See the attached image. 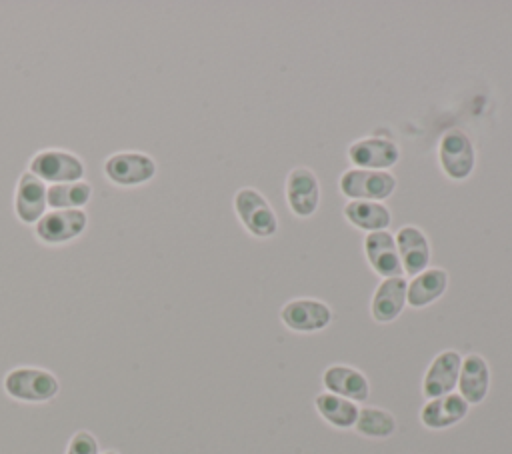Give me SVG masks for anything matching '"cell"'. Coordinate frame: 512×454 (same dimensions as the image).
<instances>
[{
  "mask_svg": "<svg viewBox=\"0 0 512 454\" xmlns=\"http://www.w3.org/2000/svg\"><path fill=\"white\" fill-rule=\"evenodd\" d=\"M2 386L10 398L20 402H32V404L48 402L60 390V382L50 370L34 368V366L12 368L4 376Z\"/></svg>",
  "mask_w": 512,
  "mask_h": 454,
  "instance_id": "obj_1",
  "label": "cell"
},
{
  "mask_svg": "<svg viewBox=\"0 0 512 454\" xmlns=\"http://www.w3.org/2000/svg\"><path fill=\"white\" fill-rule=\"evenodd\" d=\"M232 204L238 220L252 236L270 238L278 232V216L260 190L244 186L234 194Z\"/></svg>",
  "mask_w": 512,
  "mask_h": 454,
  "instance_id": "obj_2",
  "label": "cell"
},
{
  "mask_svg": "<svg viewBox=\"0 0 512 454\" xmlns=\"http://www.w3.org/2000/svg\"><path fill=\"white\" fill-rule=\"evenodd\" d=\"M396 186H398L396 176L388 170L350 168L338 180L340 192L350 200L382 202L392 196Z\"/></svg>",
  "mask_w": 512,
  "mask_h": 454,
  "instance_id": "obj_3",
  "label": "cell"
},
{
  "mask_svg": "<svg viewBox=\"0 0 512 454\" xmlns=\"http://www.w3.org/2000/svg\"><path fill=\"white\" fill-rule=\"evenodd\" d=\"M438 162L450 180H466L476 166V150L462 128H450L438 144Z\"/></svg>",
  "mask_w": 512,
  "mask_h": 454,
  "instance_id": "obj_4",
  "label": "cell"
},
{
  "mask_svg": "<svg viewBox=\"0 0 512 454\" xmlns=\"http://www.w3.org/2000/svg\"><path fill=\"white\" fill-rule=\"evenodd\" d=\"M28 172L38 176L42 182H76L84 176V162L68 150L48 148L34 154L28 164Z\"/></svg>",
  "mask_w": 512,
  "mask_h": 454,
  "instance_id": "obj_5",
  "label": "cell"
},
{
  "mask_svg": "<svg viewBox=\"0 0 512 454\" xmlns=\"http://www.w3.org/2000/svg\"><path fill=\"white\" fill-rule=\"evenodd\" d=\"M280 320L292 332H320L332 322V308L318 298H294L280 308Z\"/></svg>",
  "mask_w": 512,
  "mask_h": 454,
  "instance_id": "obj_6",
  "label": "cell"
},
{
  "mask_svg": "<svg viewBox=\"0 0 512 454\" xmlns=\"http://www.w3.org/2000/svg\"><path fill=\"white\" fill-rule=\"evenodd\" d=\"M286 202L294 216L310 218L320 206V182L314 170L296 166L286 176Z\"/></svg>",
  "mask_w": 512,
  "mask_h": 454,
  "instance_id": "obj_7",
  "label": "cell"
},
{
  "mask_svg": "<svg viewBox=\"0 0 512 454\" xmlns=\"http://www.w3.org/2000/svg\"><path fill=\"white\" fill-rule=\"evenodd\" d=\"M104 174L118 186H138L154 178L156 162L144 152H116L106 158Z\"/></svg>",
  "mask_w": 512,
  "mask_h": 454,
  "instance_id": "obj_8",
  "label": "cell"
},
{
  "mask_svg": "<svg viewBox=\"0 0 512 454\" xmlns=\"http://www.w3.org/2000/svg\"><path fill=\"white\" fill-rule=\"evenodd\" d=\"M348 160L362 170H388L400 160V148L390 138L366 136L348 146Z\"/></svg>",
  "mask_w": 512,
  "mask_h": 454,
  "instance_id": "obj_9",
  "label": "cell"
},
{
  "mask_svg": "<svg viewBox=\"0 0 512 454\" xmlns=\"http://www.w3.org/2000/svg\"><path fill=\"white\" fill-rule=\"evenodd\" d=\"M86 224H88V216L82 208L52 210V212H46L34 224V232L46 244H62L80 236Z\"/></svg>",
  "mask_w": 512,
  "mask_h": 454,
  "instance_id": "obj_10",
  "label": "cell"
},
{
  "mask_svg": "<svg viewBox=\"0 0 512 454\" xmlns=\"http://www.w3.org/2000/svg\"><path fill=\"white\" fill-rule=\"evenodd\" d=\"M462 366V354L456 350H442L434 356L422 380V394L430 398H438L454 392L458 384V374Z\"/></svg>",
  "mask_w": 512,
  "mask_h": 454,
  "instance_id": "obj_11",
  "label": "cell"
},
{
  "mask_svg": "<svg viewBox=\"0 0 512 454\" xmlns=\"http://www.w3.org/2000/svg\"><path fill=\"white\" fill-rule=\"evenodd\" d=\"M364 254L370 264V268L382 276V278H394L402 276V264L396 248L394 234L388 230H378V232H368L364 236Z\"/></svg>",
  "mask_w": 512,
  "mask_h": 454,
  "instance_id": "obj_12",
  "label": "cell"
},
{
  "mask_svg": "<svg viewBox=\"0 0 512 454\" xmlns=\"http://www.w3.org/2000/svg\"><path fill=\"white\" fill-rule=\"evenodd\" d=\"M394 240H396V248H398V256H400L404 274L416 276L428 268L432 250H430V242H428V236L424 234V230H420L414 224H406L394 234Z\"/></svg>",
  "mask_w": 512,
  "mask_h": 454,
  "instance_id": "obj_13",
  "label": "cell"
},
{
  "mask_svg": "<svg viewBox=\"0 0 512 454\" xmlns=\"http://www.w3.org/2000/svg\"><path fill=\"white\" fill-rule=\"evenodd\" d=\"M326 392L338 394L352 402H366L370 396V382L364 372L348 364H332L322 372Z\"/></svg>",
  "mask_w": 512,
  "mask_h": 454,
  "instance_id": "obj_14",
  "label": "cell"
},
{
  "mask_svg": "<svg viewBox=\"0 0 512 454\" xmlns=\"http://www.w3.org/2000/svg\"><path fill=\"white\" fill-rule=\"evenodd\" d=\"M48 188L46 184L34 176L32 172H24L18 178V186H16V194H14V208L18 218L24 224H36L48 208Z\"/></svg>",
  "mask_w": 512,
  "mask_h": 454,
  "instance_id": "obj_15",
  "label": "cell"
},
{
  "mask_svg": "<svg viewBox=\"0 0 512 454\" xmlns=\"http://www.w3.org/2000/svg\"><path fill=\"white\" fill-rule=\"evenodd\" d=\"M406 290H408V282L404 276L384 278L376 286L370 300L372 318L380 324H388L396 320L406 306Z\"/></svg>",
  "mask_w": 512,
  "mask_h": 454,
  "instance_id": "obj_16",
  "label": "cell"
},
{
  "mask_svg": "<svg viewBox=\"0 0 512 454\" xmlns=\"http://www.w3.org/2000/svg\"><path fill=\"white\" fill-rule=\"evenodd\" d=\"M470 404L456 392L430 398L420 410V422L430 430H444L466 418Z\"/></svg>",
  "mask_w": 512,
  "mask_h": 454,
  "instance_id": "obj_17",
  "label": "cell"
},
{
  "mask_svg": "<svg viewBox=\"0 0 512 454\" xmlns=\"http://www.w3.org/2000/svg\"><path fill=\"white\" fill-rule=\"evenodd\" d=\"M458 394L468 404H480L490 390V368L484 356L472 352L462 356V366L458 374Z\"/></svg>",
  "mask_w": 512,
  "mask_h": 454,
  "instance_id": "obj_18",
  "label": "cell"
},
{
  "mask_svg": "<svg viewBox=\"0 0 512 454\" xmlns=\"http://www.w3.org/2000/svg\"><path fill=\"white\" fill-rule=\"evenodd\" d=\"M448 272L440 266H432L412 276L406 290V304L412 308H424L436 302L448 288Z\"/></svg>",
  "mask_w": 512,
  "mask_h": 454,
  "instance_id": "obj_19",
  "label": "cell"
},
{
  "mask_svg": "<svg viewBox=\"0 0 512 454\" xmlns=\"http://www.w3.org/2000/svg\"><path fill=\"white\" fill-rule=\"evenodd\" d=\"M344 218L358 230L378 232L392 224V212L384 202L372 200H350L344 206Z\"/></svg>",
  "mask_w": 512,
  "mask_h": 454,
  "instance_id": "obj_20",
  "label": "cell"
},
{
  "mask_svg": "<svg viewBox=\"0 0 512 454\" xmlns=\"http://www.w3.org/2000/svg\"><path fill=\"white\" fill-rule=\"evenodd\" d=\"M314 406L318 410V414L332 424L334 428H354L360 406L348 398H342L338 394L332 392H320L314 398Z\"/></svg>",
  "mask_w": 512,
  "mask_h": 454,
  "instance_id": "obj_21",
  "label": "cell"
},
{
  "mask_svg": "<svg viewBox=\"0 0 512 454\" xmlns=\"http://www.w3.org/2000/svg\"><path fill=\"white\" fill-rule=\"evenodd\" d=\"M92 188L86 180H76V182H62V184H52L48 188V206L54 210H74L82 208L90 200Z\"/></svg>",
  "mask_w": 512,
  "mask_h": 454,
  "instance_id": "obj_22",
  "label": "cell"
},
{
  "mask_svg": "<svg viewBox=\"0 0 512 454\" xmlns=\"http://www.w3.org/2000/svg\"><path fill=\"white\" fill-rule=\"evenodd\" d=\"M354 430L366 438H388L396 430V418L378 406H364L358 412Z\"/></svg>",
  "mask_w": 512,
  "mask_h": 454,
  "instance_id": "obj_23",
  "label": "cell"
},
{
  "mask_svg": "<svg viewBox=\"0 0 512 454\" xmlns=\"http://www.w3.org/2000/svg\"><path fill=\"white\" fill-rule=\"evenodd\" d=\"M66 454H100L98 440L88 430H78L68 442Z\"/></svg>",
  "mask_w": 512,
  "mask_h": 454,
  "instance_id": "obj_24",
  "label": "cell"
},
{
  "mask_svg": "<svg viewBox=\"0 0 512 454\" xmlns=\"http://www.w3.org/2000/svg\"><path fill=\"white\" fill-rule=\"evenodd\" d=\"M102 454H118L116 450H106V452H102Z\"/></svg>",
  "mask_w": 512,
  "mask_h": 454,
  "instance_id": "obj_25",
  "label": "cell"
}]
</instances>
